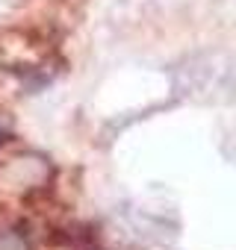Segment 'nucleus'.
<instances>
[{"label": "nucleus", "instance_id": "f03ea898", "mask_svg": "<svg viewBox=\"0 0 236 250\" xmlns=\"http://www.w3.org/2000/svg\"><path fill=\"white\" fill-rule=\"evenodd\" d=\"M6 127H9V121H6V115L0 112V139H3V133H6Z\"/></svg>", "mask_w": 236, "mask_h": 250}, {"label": "nucleus", "instance_id": "f257e3e1", "mask_svg": "<svg viewBox=\"0 0 236 250\" xmlns=\"http://www.w3.org/2000/svg\"><path fill=\"white\" fill-rule=\"evenodd\" d=\"M0 250H30L21 232H0Z\"/></svg>", "mask_w": 236, "mask_h": 250}]
</instances>
